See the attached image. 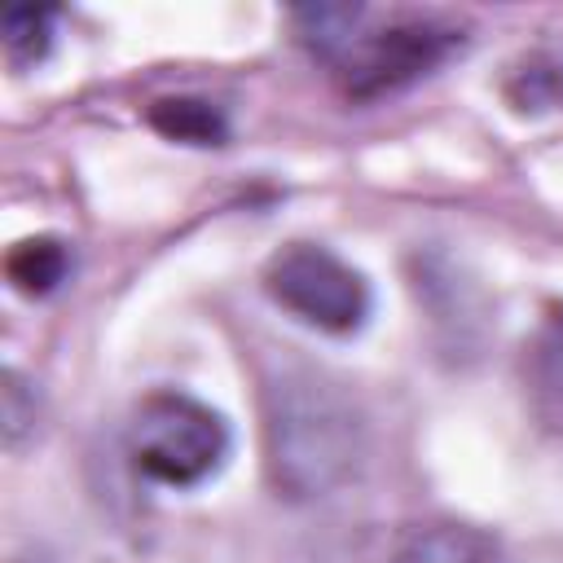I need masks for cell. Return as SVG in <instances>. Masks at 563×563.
<instances>
[{
	"label": "cell",
	"instance_id": "cell-1",
	"mask_svg": "<svg viewBox=\"0 0 563 563\" xmlns=\"http://www.w3.org/2000/svg\"><path fill=\"white\" fill-rule=\"evenodd\" d=\"M264 453L277 493L295 501L334 493L365 453L352 396L312 369H286L264 387Z\"/></svg>",
	"mask_w": 563,
	"mask_h": 563
},
{
	"label": "cell",
	"instance_id": "cell-2",
	"mask_svg": "<svg viewBox=\"0 0 563 563\" xmlns=\"http://www.w3.org/2000/svg\"><path fill=\"white\" fill-rule=\"evenodd\" d=\"M128 449L136 471L154 484L194 488L224 466L229 422L185 391H150L132 413Z\"/></svg>",
	"mask_w": 563,
	"mask_h": 563
},
{
	"label": "cell",
	"instance_id": "cell-3",
	"mask_svg": "<svg viewBox=\"0 0 563 563\" xmlns=\"http://www.w3.org/2000/svg\"><path fill=\"white\" fill-rule=\"evenodd\" d=\"M457 48H462V31L440 18H391L383 26H361L330 66L343 97L378 101L431 75Z\"/></svg>",
	"mask_w": 563,
	"mask_h": 563
},
{
	"label": "cell",
	"instance_id": "cell-4",
	"mask_svg": "<svg viewBox=\"0 0 563 563\" xmlns=\"http://www.w3.org/2000/svg\"><path fill=\"white\" fill-rule=\"evenodd\" d=\"M264 290L290 317L325 334H356L369 317V282L334 251L312 242L282 246L264 268Z\"/></svg>",
	"mask_w": 563,
	"mask_h": 563
},
{
	"label": "cell",
	"instance_id": "cell-5",
	"mask_svg": "<svg viewBox=\"0 0 563 563\" xmlns=\"http://www.w3.org/2000/svg\"><path fill=\"white\" fill-rule=\"evenodd\" d=\"M391 563H506V550L484 528L435 519L405 528L391 550Z\"/></svg>",
	"mask_w": 563,
	"mask_h": 563
},
{
	"label": "cell",
	"instance_id": "cell-6",
	"mask_svg": "<svg viewBox=\"0 0 563 563\" xmlns=\"http://www.w3.org/2000/svg\"><path fill=\"white\" fill-rule=\"evenodd\" d=\"M150 128L167 141L180 145H224L229 141V119L220 106L202 101V97H158L145 110Z\"/></svg>",
	"mask_w": 563,
	"mask_h": 563
},
{
	"label": "cell",
	"instance_id": "cell-7",
	"mask_svg": "<svg viewBox=\"0 0 563 563\" xmlns=\"http://www.w3.org/2000/svg\"><path fill=\"white\" fill-rule=\"evenodd\" d=\"M66 273H70V251L62 238H48V233L26 238L4 255V277L13 282V290L35 295V299L53 295L66 282Z\"/></svg>",
	"mask_w": 563,
	"mask_h": 563
},
{
	"label": "cell",
	"instance_id": "cell-8",
	"mask_svg": "<svg viewBox=\"0 0 563 563\" xmlns=\"http://www.w3.org/2000/svg\"><path fill=\"white\" fill-rule=\"evenodd\" d=\"M53 22H57V9L48 4H9L0 13V40H4L9 62L13 66L44 62L53 48Z\"/></svg>",
	"mask_w": 563,
	"mask_h": 563
},
{
	"label": "cell",
	"instance_id": "cell-9",
	"mask_svg": "<svg viewBox=\"0 0 563 563\" xmlns=\"http://www.w3.org/2000/svg\"><path fill=\"white\" fill-rule=\"evenodd\" d=\"M506 97L523 114H541V110L563 106V66H554L545 57H532V62L515 66L510 79H506Z\"/></svg>",
	"mask_w": 563,
	"mask_h": 563
},
{
	"label": "cell",
	"instance_id": "cell-10",
	"mask_svg": "<svg viewBox=\"0 0 563 563\" xmlns=\"http://www.w3.org/2000/svg\"><path fill=\"white\" fill-rule=\"evenodd\" d=\"M0 405H4V444L13 449V444L35 427V387H31L18 369H4Z\"/></svg>",
	"mask_w": 563,
	"mask_h": 563
}]
</instances>
